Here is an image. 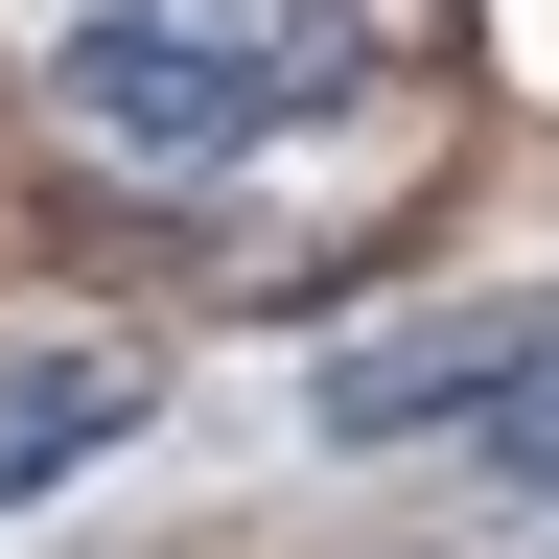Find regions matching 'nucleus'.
Returning <instances> with one entry per match:
<instances>
[{"instance_id": "obj_1", "label": "nucleus", "mask_w": 559, "mask_h": 559, "mask_svg": "<svg viewBox=\"0 0 559 559\" xmlns=\"http://www.w3.org/2000/svg\"><path fill=\"white\" fill-rule=\"evenodd\" d=\"M326 70H349V0H94L47 94H70V140H117V164H234Z\"/></svg>"}, {"instance_id": "obj_2", "label": "nucleus", "mask_w": 559, "mask_h": 559, "mask_svg": "<svg viewBox=\"0 0 559 559\" xmlns=\"http://www.w3.org/2000/svg\"><path fill=\"white\" fill-rule=\"evenodd\" d=\"M94 443H140V349H0V513L70 489Z\"/></svg>"}, {"instance_id": "obj_3", "label": "nucleus", "mask_w": 559, "mask_h": 559, "mask_svg": "<svg viewBox=\"0 0 559 559\" xmlns=\"http://www.w3.org/2000/svg\"><path fill=\"white\" fill-rule=\"evenodd\" d=\"M536 349H559V326H419V349H349V373H326V419H489Z\"/></svg>"}, {"instance_id": "obj_4", "label": "nucleus", "mask_w": 559, "mask_h": 559, "mask_svg": "<svg viewBox=\"0 0 559 559\" xmlns=\"http://www.w3.org/2000/svg\"><path fill=\"white\" fill-rule=\"evenodd\" d=\"M489 466H536V489H559V349H536L513 396H489Z\"/></svg>"}]
</instances>
